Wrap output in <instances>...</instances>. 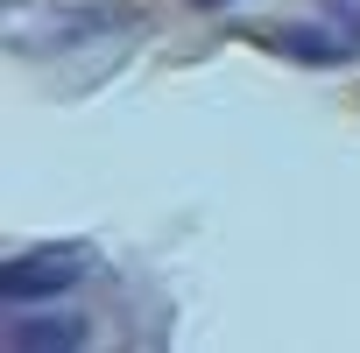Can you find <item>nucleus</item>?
Masks as SVG:
<instances>
[{"mask_svg": "<svg viewBox=\"0 0 360 353\" xmlns=\"http://www.w3.org/2000/svg\"><path fill=\"white\" fill-rule=\"evenodd\" d=\"M85 269H92V255H85V248H36V255H8V269H0V297H8V311H15V304H50V297H64Z\"/></svg>", "mask_w": 360, "mask_h": 353, "instance_id": "nucleus-1", "label": "nucleus"}, {"mask_svg": "<svg viewBox=\"0 0 360 353\" xmlns=\"http://www.w3.org/2000/svg\"><path fill=\"white\" fill-rule=\"evenodd\" d=\"M92 339V325L71 311H43V318H8V346L15 353H71V346H85Z\"/></svg>", "mask_w": 360, "mask_h": 353, "instance_id": "nucleus-2", "label": "nucleus"}, {"mask_svg": "<svg viewBox=\"0 0 360 353\" xmlns=\"http://www.w3.org/2000/svg\"><path fill=\"white\" fill-rule=\"evenodd\" d=\"M318 8H325V22H332L339 36H353V43H360V0H318Z\"/></svg>", "mask_w": 360, "mask_h": 353, "instance_id": "nucleus-3", "label": "nucleus"}, {"mask_svg": "<svg viewBox=\"0 0 360 353\" xmlns=\"http://www.w3.org/2000/svg\"><path fill=\"white\" fill-rule=\"evenodd\" d=\"M191 8H226V0H191Z\"/></svg>", "mask_w": 360, "mask_h": 353, "instance_id": "nucleus-4", "label": "nucleus"}]
</instances>
